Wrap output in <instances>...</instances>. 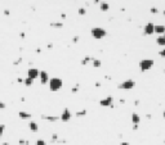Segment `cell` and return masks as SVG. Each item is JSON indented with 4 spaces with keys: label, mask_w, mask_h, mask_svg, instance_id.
Returning a JSON list of instances; mask_svg holds the SVG:
<instances>
[{
    "label": "cell",
    "mask_w": 165,
    "mask_h": 145,
    "mask_svg": "<svg viewBox=\"0 0 165 145\" xmlns=\"http://www.w3.org/2000/svg\"><path fill=\"white\" fill-rule=\"evenodd\" d=\"M139 70L142 71V72H147V71H150L154 66H155V60L154 59H151V58H146V59H142V60H139Z\"/></svg>",
    "instance_id": "1"
},
{
    "label": "cell",
    "mask_w": 165,
    "mask_h": 145,
    "mask_svg": "<svg viewBox=\"0 0 165 145\" xmlns=\"http://www.w3.org/2000/svg\"><path fill=\"white\" fill-rule=\"evenodd\" d=\"M48 83H49V89L52 91H58L63 86V81L61 78H58V77H52Z\"/></svg>",
    "instance_id": "2"
},
{
    "label": "cell",
    "mask_w": 165,
    "mask_h": 145,
    "mask_svg": "<svg viewBox=\"0 0 165 145\" xmlns=\"http://www.w3.org/2000/svg\"><path fill=\"white\" fill-rule=\"evenodd\" d=\"M90 34H92V36L94 37L96 40H101V39L106 37L107 31L104 28H102V27H93L92 31H90Z\"/></svg>",
    "instance_id": "3"
},
{
    "label": "cell",
    "mask_w": 165,
    "mask_h": 145,
    "mask_svg": "<svg viewBox=\"0 0 165 145\" xmlns=\"http://www.w3.org/2000/svg\"><path fill=\"white\" fill-rule=\"evenodd\" d=\"M154 34H155V25H154L152 22L146 23L144 27H143V35L150 36V35H154Z\"/></svg>",
    "instance_id": "4"
},
{
    "label": "cell",
    "mask_w": 165,
    "mask_h": 145,
    "mask_svg": "<svg viewBox=\"0 0 165 145\" xmlns=\"http://www.w3.org/2000/svg\"><path fill=\"white\" fill-rule=\"evenodd\" d=\"M134 86H135V81H133V80H127V81L121 82L117 87H119V89H124V90H132Z\"/></svg>",
    "instance_id": "5"
},
{
    "label": "cell",
    "mask_w": 165,
    "mask_h": 145,
    "mask_svg": "<svg viewBox=\"0 0 165 145\" xmlns=\"http://www.w3.org/2000/svg\"><path fill=\"white\" fill-rule=\"evenodd\" d=\"M71 118H72V113L70 112V109L68 108H65L63 109V112H62V114L60 116V119H61L62 122H68Z\"/></svg>",
    "instance_id": "6"
},
{
    "label": "cell",
    "mask_w": 165,
    "mask_h": 145,
    "mask_svg": "<svg viewBox=\"0 0 165 145\" xmlns=\"http://www.w3.org/2000/svg\"><path fill=\"white\" fill-rule=\"evenodd\" d=\"M39 78H40V82H41V85H47V83L49 82V80H50V77H49L48 72H45V71H40Z\"/></svg>",
    "instance_id": "7"
},
{
    "label": "cell",
    "mask_w": 165,
    "mask_h": 145,
    "mask_svg": "<svg viewBox=\"0 0 165 145\" xmlns=\"http://www.w3.org/2000/svg\"><path fill=\"white\" fill-rule=\"evenodd\" d=\"M39 74H40V71H39L37 68H30V70L27 71V77H30V78H32V80L39 78Z\"/></svg>",
    "instance_id": "8"
},
{
    "label": "cell",
    "mask_w": 165,
    "mask_h": 145,
    "mask_svg": "<svg viewBox=\"0 0 165 145\" xmlns=\"http://www.w3.org/2000/svg\"><path fill=\"white\" fill-rule=\"evenodd\" d=\"M112 96H107V98H104V99H102L101 102H99V105L101 107H114L112 105Z\"/></svg>",
    "instance_id": "9"
},
{
    "label": "cell",
    "mask_w": 165,
    "mask_h": 145,
    "mask_svg": "<svg viewBox=\"0 0 165 145\" xmlns=\"http://www.w3.org/2000/svg\"><path fill=\"white\" fill-rule=\"evenodd\" d=\"M108 9H110V4L108 3H106V1H101L99 3V10L101 12H108Z\"/></svg>",
    "instance_id": "10"
},
{
    "label": "cell",
    "mask_w": 165,
    "mask_h": 145,
    "mask_svg": "<svg viewBox=\"0 0 165 145\" xmlns=\"http://www.w3.org/2000/svg\"><path fill=\"white\" fill-rule=\"evenodd\" d=\"M18 117L21 118V119H31V114L30 113H27V112H23V110H21V112H18Z\"/></svg>",
    "instance_id": "11"
},
{
    "label": "cell",
    "mask_w": 165,
    "mask_h": 145,
    "mask_svg": "<svg viewBox=\"0 0 165 145\" xmlns=\"http://www.w3.org/2000/svg\"><path fill=\"white\" fill-rule=\"evenodd\" d=\"M41 118L45 121H49V122H57L60 119L58 116H41Z\"/></svg>",
    "instance_id": "12"
},
{
    "label": "cell",
    "mask_w": 165,
    "mask_h": 145,
    "mask_svg": "<svg viewBox=\"0 0 165 145\" xmlns=\"http://www.w3.org/2000/svg\"><path fill=\"white\" fill-rule=\"evenodd\" d=\"M165 32V26L164 25H155V34L163 35Z\"/></svg>",
    "instance_id": "13"
},
{
    "label": "cell",
    "mask_w": 165,
    "mask_h": 145,
    "mask_svg": "<svg viewBox=\"0 0 165 145\" xmlns=\"http://www.w3.org/2000/svg\"><path fill=\"white\" fill-rule=\"evenodd\" d=\"M156 44H157L159 46H161V48H164L165 46V32L156 39Z\"/></svg>",
    "instance_id": "14"
},
{
    "label": "cell",
    "mask_w": 165,
    "mask_h": 145,
    "mask_svg": "<svg viewBox=\"0 0 165 145\" xmlns=\"http://www.w3.org/2000/svg\"><path fill=\"white\" fill-rule=\"evenodd\" d=\"M29 128H30L32 132H37L39 126H37V123H36L35 121H30V122H29Z\"/></svg>",
    "instance_id": "15"
},
{
    "label": "cell",
    "mask_w": 165,
    "mask_h": 145,
    "mask_svg": "<svg viewBox=\"0 0 165 145\" xmlns=\"http://www.w3.org/2000/svg\"><path fill=\"white\" fill-rule=\"evenodd\" d=\"M92 66L94 67V68H99L101 66H102V62L99 60V59H97V58H92Z\"/></svg>",
    "instance_id": "16"
},
{
    "label": "cell",
    "mask_w": 165,
    "mask_h": 145,
    "mask_svg": "<svg viewBox=\"0 0 165 145\" xmlns=\"http://www.w3.org/2000/svg\"><path fill=\"white\" fill-rule=\"evenodd\" d=\"M50 27H53V28H63V23L62 22H52Z\"/></svg>",
    "instance_id": "17"
},
{
    "label": "cell",
    "mask_w": 165,
    "mask_h": 145,
    "mask_svg": "<svg viewBox=\"0 0 165 145\" xmlns=\"http://www.w3.org/2000/svg\"><path fill=\"white\" fill-rule=\"evenodd\" d=\"M132 122L133 123H139L141 122V117L137 113H133L132 114Z\"/></svg>",
    "instance_id": "18"
},
{
    "label": "cell",
    "mask_w": 165,
    "mask_h": 145,
    "mask_svg": "<svg viewBox=\"0 0 165 145\" xmlns=\"http://www.w3.org/2000/svg\"><path fill=\"white\" fill-rule=\"evenodd\" d=\"M90 62H92V58H90V57H84V58L81 59V64H83V66H87V64L90 63Z\"/></svg>",
    "instance_id": "19"
},
{
    "label": "cell",
    "mask_w": 165,
    "mask_h": 145,
    "mask_svg": "<svg viewBox=\"0 0 165 145\" xmlns=\"http://www.w3.org/2000/svg\"><path fill=\"white\" fill-rule=\"evenodd\" d=\"M23 83L26 85V86H31L34 83V80L32 78H30V77H26L25 80H23Z\"/></svg>",
    "instance_id": "20"
},
{
    "label": "cell",
    "mask_w": 165,
    "mask_h": 145,
    "mask_svg": "<svg viewBox=\"0 0 165 145\" xmlns=\"http://www.w3.org/2000/svg\"><path fill=\"white\" fill-rule=\"evenodd\" d=\"M77 13H79V16H85V14H87V9H85L84 6H81V8H79Z\"/></svg>",
    "instance_id": "21"
},
{
    "label": "cell",
    "mask_w": 165,
    "mask_h": 145,
    "mask_svg": "<svg viewBox=\"0 0 165 145\" xmlns=\"http://www.w3.org/2000/svg\"><path fill=\"white\" fill-rule=\"evenodd\" d=\"M85 114H87V110L83 109V110H79V112L76 113V117H84Z\"/></svg>",
    "instance_id": "22"
},
{
    "label": "cell",
    "mask_w": 165,
    "mask_h": 145,
    "mask_svg": "<svg viewBox=\"0 0 165 145\" xmlns=\"http://www.w3.org/2000/svg\"><path fill=\"white\" fill-rule=\"evenodd\" d=\"M150 12H151L152 14H157V13H159V9H157L156 6H152V8L150 9Z\"/></svg>",
    "instance_id": "23"
},
{
    "label": "cell",
    "mask_w": 165,
    "mask_h": 145,
    "mask_svg": "<svg viewBox=\"0 0 165 145\" xmlns=\"http://www.w3.org/2000/svg\"><path fill=\"white\" fill-rule=\"evenodd\" d=\"M159 55H160L161 58H165V46L161 49V50H160V51H159Z\"/></svg>",
    "instance_id": "24"
},
{
    "label": "cell",
    "mask_w": 165,
    "mask_h": 145,
    "mask_svg": "<svg viewBox=\"0 0 165 145\" xmlns=\"http://www.w3.org/2000/svg\"><path fill=\"white\" fill-rule=\"evenodd\" d=\"M36 145H47V143H45L43 139H39V140L36 141Z\"/></svg>",
    "instance_id": "25"
},
{
    "label": "cell",
    "mask_w": 165,
    "mask_h": 145,
    "mask_svg": "<svg viewBox=\"0 0 165 145\" xmlns=\"http://www.w3.org/2000/svg\"><path fill=\"white\" fill-rule=\"evenodd\" d=\"M19 145H29V141L22 139V140H19Z\"/></svg>",
    "instance_id": "26"
},
{
    "label": "cell",
    "mask_w": 165,
    "mask_h": 145,
    "mask_svg": "<svg viewBox=\"0 0 165 145\" xmlns=\"http://www.w3.org/2000/svg\"><path fill=\"white\" fill-rule=\"evenodd\" d=\"M5 108H6V104H5L4 102L0 100V109H5Z\"/></svg>",
    "instance_id": "27"
},
{
    "label": "cell",
    "mask_w": 165,
    "mask_h": 145,
    "mask_svg": "<svg viewBox=\"0 0 165 145\" xmlns=\"http://www.w3.org/2000/svg\"><path fill=\"white\" fill-rule=\"evenodd\" d=\"M19 63H22V58H18V59H17V60H16V62H14L13 64L16 66V64H19Z\"/></svg>",
    "instance_id": "28"
},
{
    "label": "cell",
    "mask_w": 165,
    "mask_h": 145,
    "mask_svg": "<svg viewBox=\"0 0 165 145\" xmlns=\"http://www.w3.org/2000/svg\"><path fill=\"white\" fill-rule=\"evenodd\" d=\"M77 87H79V85H76L75 87H72V89H71V91H72L74 94H75V93H77Z\"/></svg>",
    "instance_id": "29"
},
{
    "label": "cell",
    "mask_w": 165,
    "mask_h": 145,
    "mask_svg": "<svg viewBox=\"0 0 165 145\" xmlns=\"http://www.w3.org/2000/svg\"><path fill=\"white\" fill-rule=\"evenodd\" d=\"M77 41H79V36H74V39H72V42H74V44H76Z\"/></svg>",
    "instance_id": "30"
},
{
    "label": "cell",
    "mask_w": 165,
    "mask_h": 145,
    "mask_svg": "<svg viewBox=\"0 0 165 145\" xmlns=\"http://www.w3.org/2000/svg\"><path fill=\"white\" fill-rule=\"evenodd\" d=\"M9 14H10V12H9L8 9H5V10H4V16H9Z\"/></svg>",
    "instance_id": "31"
},
{
    "label": "cell",
    "mask_w": 165,
    "mask_h": 145,
    "mask_svg": "<svg viewBox=\"0 0 165 145\" xmlns=\"http://www.w3.org/2000/svg\"><path fill=\"white\" fill-rule=\"evenodd\" d=\"M120 145H129V143H127V141H123V143H120Z\"/></svg>",
    "instance_id": "32"
},
{
    "label": "cell",
    "mask_w": 165,
    "mask_h": 145,
    "mask_svg": "<svg viewBox=\"0 0 165 145\" xmlns=\"http://www.w3.org/2000/svg\"><path fill=\"white\" fill-rule=\"evenodd\" d=\"M101 1H102V0H93V3H96V4H99Z\"/></svg>",
    "instance_id": "33"
},
{
    "label": "cell",
    "mask_w": 165,
    "mask_h": 145,
    "mask_svg": "<svg viewBox=\"0 0 165 145\" xmlns=\"http://www.w3.org/2000/svg\"><path fill=\"white\" fill-rule=\"evenodd\" d=\"M61 18H63V19H65V18H66V14H65V13H62V14H61Z\"/></svg>",
    "instance_id": "34"
},
{
    "label": "cell",
    "mask_w": 165,
    "mask_h": 145,
    "mask_svg": "<svg viewBox=\"0 0 165 145\" xmlns=\"http://www.w3.org/2000/svg\"><path fill=\"white\" fill-rule=\"evenodd\" d=\"M3 145H9V144H8V143H4V144H3Z\"/></svg>",
    "instance_id": "35"
},
{
    "label": "cell",
    "mask_w": 165,
    "mask_h": 145,
    "mask_svg": "<svg viewBox=\"0 0 165 145\" xmlns=\"http://www.w3.org/2000/svg\"><path fill=\"white\" fill-rule=\"evenodd\" d=\"M163 116H164V118H165V110H164V113H163Z\"/></svg>",
    "instance_id": "36"
},
{
    "label": "cell",
    "mask_w": 165,
    "mask_h": 145,
    "mask_svg": "<svg viewBox=\"0 0 165 145\" xmlns=\"http://www.w3.org/2000/svg\"><path fill=\"white\" fill-rule=\"evenodd\" d=\"M163 14H164V16H165V9H164V12H163Z\"/></svg>",
    "instance_id": "37"
},
{
    "label": "cell",
    "mask_w": 165,
    "mask_h": 145,
    "mask_svg": "<svg viewBox=\"0 0 165 145\" xmlns=\"http://www.w3.org/2000/svg\"><path fill=\"white\" fill-rule=\"evenodd\" d=\"M1 136H3V135H1V134H0V139H1Z\"/></svg>",
    "instance_id": "38"
},
{
    "label": "cell",
    "mask_w": 165,
    "mask_h": 145,
    "mask_svg": "<svg viewBox=\"0 0 165 145\" xmlns=\"http://www.w3.org/2000/svg\"><path fill=\"white\" fill-rule=\"evenodd\" d=\"M164 143H165V140H164Z\"/></svg>",
    "instance_id": "39"
},
{
    "label": "cell",
    "mask_w": 165,
    "mask_h": 145,
    "mask_svg": "<svg viewBox=\"0 0 165 145\" xmlns=\"http://www.w3.org/2000/svg\"><path fill=\"white\" fill-rule=\"evenodd\" d=\"M164 26H165V25H164Z\"/></svg>",
    "instance_id": "40"
}]
</instances>
